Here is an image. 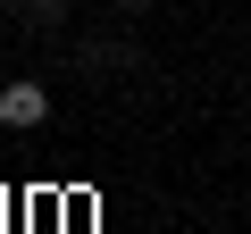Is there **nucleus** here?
Instances as JSON below:
<instances>
[{"instance_id": "2", "label": "nucleus", "mask_w": 251, "mask_h": 234, "mask_svg": "<svg viewBox=\"0 0 251 234\" xmlns=\"http://www.w3.org/2000/svg\"><path fill=\"white\" fill-rule=\"evenodd\" d=\"M67 67H75V75H100V67L143 75V50H134V42H75V50H67Z\"/></svg>"}, {"instance_id": "1", "label": "nucleus", "mask_w": 251, "mask_h": 234, "mask_svg": "<svg viewBox=\"0 0 251 234\" xmlns=\"http://www.w3.org/2000/svg\"><path fill=\"white\" fill-rule=\"evenodd\" d=\"M50 117V92L34 84V75H17V84H0V126H17V134H34Z\"/></svg>"}, {"instance_id": "3", "label": "nucleus", "mask_w": 251, "mask_h": 234, "mask_svg": "<svg viewBox=\"0 0 251 234\" xmlns=\"http://www.w3.org/2000/svg\"><path fill=\"white\" fill-rule=\"evenodd\" d=\"M17 17H25V25H59V17H67V0H17Z\"/></svg>"}, {"instance_id": "4", "label": "nucleus", "mask_w": 251, "mask_h": 234, "mask_svg": "<svg viewBox=\"0 0 251 234\" xmlns=\"http://www.w3.org/2000/svg\"><path fill=\"white\" fill-rule=\"evenodd\" d=\"M117 9H143V0H117Z\"/></svg>"}]
</instances>
